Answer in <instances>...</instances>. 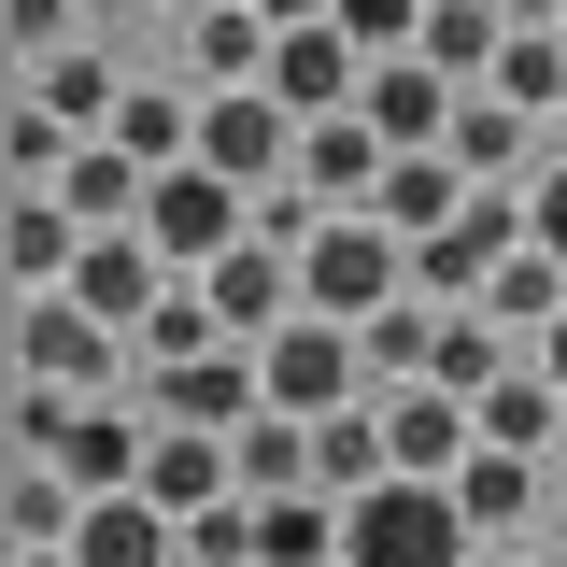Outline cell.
I'll return each mask as SVG.
<instances>
[{
  "label": "cell",
  "instance_id": "1",
  "mask_svg": "<svg viewBox=\"0 0 567 567\" xmlns=\"http://www.w3.org/2000/svg\"><path fill=\"white\" fill-rule=\"evenodd\" d=\"M383 298H412V241H398L383 213H327V227L298 241V312H327V327H369Z\"/></svg>",
  "mask_w": 567,
  "mask_h": 567
},
{
  "label": "cell",
  "instance_id": "2",
  "mask_svg": "<svg viewBox=\"0 0 567 567\" xmlns=\"http://www.w3.org/2000/svg\"><path fill=\"white\" fill-rule=\"evenodd\" d=\"M483 554V525L454 511V483H369L354 496V525H341V567H468Z\"/></svg>",
  "mask_w": 567,
  "mask_h": 567
},
{
  "label": "cell",
  "instance_id": "3",
  "mask_svg": "<svg viewBox=\"0 0 567 567\" xmlns=\"http://www.w3.org/2000/svg\"><path fill=\"white\" fill-rule=\"evenodd\" d=\"M114 354H128V327H100L71 284L14 298V383H71V398H100V383H114Z\"/></svg>",
  "mask_w": 567,
  "mask_h": 567
},
{
  "label": "cell",
  "instance_id": "4",
  "mask_svg": "<svg viewBox=\"0 0 567 567\" xmlns=\"http://www.w3.org/2000/svg\"><path fill=\"white\" fill-rule=\"evenodd\" d=\"M142 412L199 425V440H241V425L270 412V369H256V341H213V354H185V369H142Z\"/></svg>",
  "mask_w": 567,
  "mask_h": 567
},
{
  "label": "cell",
  "instance_id": "5",
  "mask_svg": "<svg viewBox=\"0 0 567 567\" xmlns=\"http://www.w3.org/2000/svg\"><path fill=\"white\" fill-rule=\"evenodd\" d=\"M256 369H270V412H298V425H327V412H354V398H369V354H354V327H327V312L270 327V341H256Z\"/></svg>",
  "mask_w": 567,
  "mask_h": 567
},
{
  "label": "cell",
  "instance_id": "6",
  "mask_svg": "<svg viewBox=\"0 0 567 567\" xmlns=\"http://www.w3.org/2000/svg\"><path fill=\"white\" fill-rule=\"evenodd\" d=\"M241 227H256V185H227V171H199V156L156 171V199H142V241H156L171 270H213Z\"/></svg>",
  "mask_w": 567,
  "mask_h": 567
},
{
  "label": "cell",
  "instance_id": "7",
  "mask_svg": "<svg viewBox=\"0 0 567 567\" xmlns=\"http://www.w3.org/2000/svg\"><path fill=\"white\" fill-rule=\"evenodd\" d=\"M199 171H227V185H284V171H298V114H284L270 85H213V100H199Z\"/></svg>",
  "mask_w": 567,
  "mask_h": 567
},
{
  "label": "cell",
  "instance_id": "8",
  "mask_svg": "<svg viewBox=\"0 0 567 567\" xmlns=\"http://www.w3.org/2000/svg\"><path fill=\"white\" fill-rule=\"evenodd\" d=\"M270 100L298 114V128H312V114H354V100H369V43H354L341 14L284 29V43H270Z\"/></svg>",
  "mask_w": 567,
  "mask_h": 567
},
{
  "label": "cell",
  "instance_id": "9",
  "mask_svg": "<svg viewBox=\"0 0 567 567\" xmlns=\"http://www.w3.org/2000/svg\"><path fill=\"white\" fill-rule=\"evenodd\" d=\"M383 454H398L412 483H454V468L483 454V412H468L454 383H383Z\"/></svg>",
  "mask_w": 567,
  "mask_h": 567
},
{
  "label": "cell",
  "instance_id": "10",
  "mask_svg": "<svg viewBox=\"0 0 567 567\" xmlns=\"http://www.w3.org/2000/svg\"><path fill=\"white\" fill-rule=\"evenodd\" d=\"M199 284H213V312H227V341H270V327H298V256H284V241H256V227H241V241H227Z\"/></svg>",
  "mask_w": 567,
  "mask_h": 567
},
{
  "label": "cell",
  "instance_id": "11",
  "mask_svg": "<svg viewBox=\"0 0 567 567\" xmlns=\"http://www.w3.org/2000/svg\"><path fill=\"white\" fill-rule=\"evenodd\" d=\"M383 171H398V142L369 128V114H312V128H298V185H312L327 213H369Z\"/></svg>",
  "mask_w": 567,
  "mask_h": 567
},
{
  "label": "cell",
  "instance_id": "12",
  "mask_svg": "<svg viewBox=\"0 0 567 567\" xmlns=\"http://www.w3.org/2000/svg\"><path fill=\"white\" fill-rule=\"evenodd\" d=\"M71 298H85L100 327H128V341H142V312L171 298V256H156L142 227H100V241H85V270H71Z\"/></svg>",
  "mask_w": 567,
  "mask_h": 567
},
{
  "label": "cell",
  "instance_id": "13",
  "mask_svg": "<svg viewBox=\"0 0 567 567\" xmlns=\"http://www.w3.org/2000/svg\"><path fill=\"white\" fill-rule=\"evenodd\" d=\"M454 100H468V85H454L440 58H369V100H354V114L398 142V156H425V142L454 128Z\"/></svg>",
  "mask_w": 567,
  "mask_h": 567
},
{
  "label": "cell",
  "instance_id": "14",
  "mask_svg": "<svg viewBox=\"0 0 567 567\" xmlns=\"http://www.w3.org/2000/svg\"><path fill=\"white\" fill-rule=\"evenodd\" d=\"M483 199V185H468V171H454V142H425V156H398V171H383V227H398V241H440V227H454V213Z\"/></svg>",
  "mask_w": 567,
  "mask_h": 567
},
{
  "label": "cell",
  "instance_id": "15",
  "mask_svg": "<svg viewBox=\"0 0 567 567\" xmlns=\"http://www.w3.org/2000/svg\"><path fill=\"white\" fill-rule=\"evenodd\" d=\"M142 496H156V511H213V496H241V454H227V440H199V425H156Z\"/></svg>",
  "mask_w": 567,
  "mask_h": 567
},
{
  "label": "cell",
  "instance_id": "16",
  "mask_svg": "<svg viewBox=\"0 0 567 567\" xmlns=\"http://www.w3.org/2000/svg\"><path fill=\"white\" fill-rule=\"evenodd\" d=\"M100 142H128L142 171H185V156H199V100L156 85V71H128V100H114V128H100Z\"/></svg>",
  "mask_w": 567,
  "mask_h": 567
},
{
  "label": "cell",
  "instance_id": "17",
  "mask_svg": "<svg viewBox=\"0 0 567 567\" xmlns=\"http://www.w3.org/2000/svg\"><path fill=\"white\" fill-rule=\"evenodd\" d=\"M440 142H454V171H468V185H511V171H525V142H539V114H525V100H496V85H468Z\"/></svg>",
  "mask_w": 567,
  "mask_h": 567
},
{
  "label": "cell",
  "instance_id": "18",
  "mask_svg": "<svg viewBox=\"0 0 567 567\" xmlns=\"http://www.w3.org/2000/svg\"><path fill=\"white\" fill-rule=\"evenodd\" d=\"M341 496L327 483H298V496H256V567H341Z\"/></svg>",
  "mask_w": 567,
  "mask_h": 567
},
{
  "label": "cell",
  "instance_id": "19",
  "mask_svg": "<svg viewBox=\"0 0 567 567\" xmlns=\"http://www.w3.org/2000/svg\"><path fill=\"white\" fill-rule=\"evenodd\" d=\"M270 14L256 0H213V14H185V58H199V85H270Z\"/></svg>",
  "mask_w": 567,
  "mask_h": 567
},
{
  "label": "cell",
  "instance_id": "20",
  "mask_svg": "<svg viewBox=\"0 0 567 567\" xmlns=\"http://www.w3.org/2000/svg\"><path fill=\"white\" fill-rule=\"evenodd\" d=\"M312 483L341 496V511H354L369 483H398V454H383V398H354V412H327V425H312Z\"/></svg>",
  "mask_w": 567,
  "mask_h": 567
},
{
  "label": "cell",
  "instance_id": "21",
  "mask_svg": "<svg viewBox=\"0 0 567 567\" xmlns=\"http://www.w3.org/2000/svg\"><path fill=\"white\" fill-rule=\"evenodd\" d=\"M29 100H43V114H71V128L100 142V128H114V100H128V71L85 58V43H58V58H29Z\"/></svg>",
  "mask_w": 567,
  "mask_h": 567
},
{
  "label": "cell",
  "instance_id": "22",
  "mask_svg": "<svg viewBox=\"0 0 567 567\" xmlns=\"http://www.w3.org/2000/svg\"><path fill=\"white\" fill-rule=\"evenodd\" d=\"M58 199L85 213V227H142V199H156V171H142L128 142H85V156L58 171Z\"/></svg>",
  "mask_w": 567,
  "mask_h": 567
},
{
  "label": "cell",
  "instance_id": "23",
  "mask_svg": "<svg viewBox=\"0 0 567 567\" xmlns=\"http://www.w3.org/2000/svg\"><path fill=\"white\" fill-rule=\"evenodd\" d=\"M354 354H369V398H383V383H425V369H440V298H383V312L354 327Z\"/></svg>",
  "mask_w": 567,
  "mask_h": 567
},
{
  "label": "cell",
  "instance_id": "24",
  "mask_svg": "<svg viewBox=\"0 0 567 567\" xmlns=\"http://www.w3.org/2000/svg\"><path fill=\"white\" fill-rule=\"evenodd\" d=\"M412 58H440L454 85H496V58H511V14H496V0H440Z\"/></svg>",
  "mask_w": 567,
  "mask_h": 567
},
{
  "label": "cell",
  "instance_id": "25",
  "mask_svg": "<svg viewBox=\"0 0 567 567\" xmlns=\"http://www.w3.org/2000/svg\"><path fill=\"white\" fill-rule=\"evenodd\" d=\"M213 341H227V312H213V284L199 270H171V298H156V312H142V369H185V354H213Z\"/></svg>",
  "mask_w": 567,
  "mask_h": 567
},
{
  "label": "cell",
  "instance_id": "26",
  "mask_svg": "<svg viewBox=\"0 0 567 567\" xmlns=\"http://www.w3.org/2000/svg\"><path fill=\"white\" fill-rule=\"evenodd\" d=\"M483 312H496V327H554V312H567V256H554V241H525V256H496Z\"/></svg>",
  "mask_w": 567,
  "mask_h": 567
},
{
  "label": "cell",
  "instance_id": "27",
  "mask_svg": "<svg viewBox=\"0 0 567 567\" xmlns=\"http://www.w3.org/2000/svg\"><path fill=\"white\" fill-rule=\"evenodd\" d=\"M227 454H241V496H298V483H312V425H298V412H256Z\"/></svg>",
  "mask_w": 567,
  "mask_h": 567
},
{
  "label": "cell",
  "instance_id": "28",
  "mask_svg": "<svg viewBox=\"0 0 567 567\" xmlns=\"http://www.w3.org/2000/svg\"><path fill=\"white\" fill-rule=\"evenodd\" d=\"M525 496H539V454H496V440H483V454L454 468V511H468L483 539H496V525H525Z\"/></svg>",
  "mask_w": 567,
  "mask_h": 567
},
{
  "label": "cell",
  "instance_id": "29",
  "mask_svg": "<svg viewBox=\"0 0 567 567\" xmlns=\"http://www.w3.org/2000/svg\"><path fill=\"white\" fill-rule=\"evenodd\" d=\"M85 511H100V496L71 483L58 454H14V539H71V525H85Z\"/></svg>",
  "mask_w": 567,
  "mask_h": 567
},
{
  "label": "cell",
  "instance_id": "30",
  "mask_svg": "<svg viewBox=\"0 0 567 567\" xmlns=\"http://www.w3.org/2000/svg\"><path fill=\"white\" fill-rule=\"evenodd\" d=\"M496 100H525V114H567V29H511V58H496Z\"/></svg>",
  "mask_w": 567,
  "mask_h": 567
},
{
  "label": "cell",
  "instance_id": "31",
  "mask_svg": "<svg viewBox=\"0 0 567 567\" xmlns=\"http://www.w3.org/2000/svg\"><path fill=\"white\" fill-rule=\"evenodd\" d=\"M496 369H511V354H496V312H483V298H468V312H440V369H425V383H454V398H483Z\"/></svg>",
  "mask_w": 567,
  "mask_h": 567
},
{
  "label": "cell",
  "instance_id": "32",
  "mask_svg": "<svg viewBox=\"0 0 567 567\" xmlns=\"http://www.w3.org/2000/svg\"><path fill=\"white\" fill-rule=\"evenodd\" d=\"M0 156H14V185H58L71 156H85V128H71V114H43V100H14V128H0Z\"/></svg>",
  "mask_w": 567,
  "mask_h": 567
},
{
  "label": "cell",
  "instance_id": "33",
  "mask_svg": "<svg viewBox=\"0 0 567 567\" xmlns=\"http://www.w3.org/2000/svg\"><path fill=\"white\" fill-rule=\"evenodd\" d=\"M185 567H256V496H213V511H185Z\"/></svg>",
  "mask_w": 567,
  "mask_h": 567
},
{
  "label": "cell",
  "instance_id": "34",
  "mask_svg": "<svg viewBox=\"0 0 567 567\" xmlns=\"http://www.w3.org/2000/svg\"><path fill=\"white\" fill-rule=\"evenodd\" d=\"M425 14H440V0H341V29L369 43V58H412V43H425Z\"/></svg>",
  "mask_w": 567,
  "mask_h": 567
},
{
  "label": "cell",
  "instance_id": "35",
  "mask_svg": "<svg viewBox=\"0 0 567 567\" xmlns=\"http://www.w3.org/2000/svg\"><path fill=\"white\" fill-rule=\"evenodd\" d=\"M0 29H14V58H58V43H71V0H0Z\"/></svg>",
  "mask_w": 567,
  "mask_h": 567
},
{
  "label": "cell",
  "instance_id": "36",
  "mask_svg": "<svg viewBox=\"0 0 567 567\" xmlns=\"http://www.w3.org/2000/svg\"><path fill=\"white\" fill-rule=\"evenodd\" d=\"M525 213H539V241L567 256V171H539V185H525Z\"/></svg>",
  "mask_w": 567,
  "mask_h": 567
},
{
  "label": "cell",
  "instance_id": "37",
  "mask_svg": "<svg viewBox=\"0 0 567 567\" xmlns=\"http://www.w3.org/2000/svg\"><path fill=\"white\" fill-rule=\"evenodd\" d=\"M496 14H511V29H567V0H496Z\"/></svg>",
  "mask_w": 567,
  "mask_h": 567
},
{
  "label": "cell",
  "instance_id": "38",
  "mask_svg": "<svg viewBox=\"0 0 567 567\" xmlns=\"http://www.w3.org/2000/svg\"><path fill=\"white\" fill-rule=\"evenodd\" d=\"M256 14H270V29H312V14H341V0H256Z\"/></svg>",
  "mask_w": 567,
  "mask_h": 567
},
{
  "label": "cell",
  "instance_id": "39",
  "mask_svg": "<svg viewBox=\"0 0 567 567\" xmlns=\"http://www.w3.org/2000/svg\"><path fill=\"white\" fill-rule=\"evenodd\" d=\"M14 567H71V539H14Z\"/></svg>",
  "mask_w": 567,
  "mask_h": 567
},
{
  "label": "cell",
  "instance_id": "40",
  "mask_svg": "<svg viewBox=\"0 0 567 567\" xmlns=\"http://www.w3.org/2000/svg\"><path fill=\"white\" fill-rule=\"evenodd\" d=\"M539 369H554V383H567V312H554V327H539Z\"/></svg>",
  "mask_w": 567,
  "mask_h": 567
},
{
  "label": "cell",
  "instance_id": "41",
  "mask_svg": "<svg viewBox=\"0 0 567 567\" xmlns=\"http://www.w3.org/2000/svg\"><path fill=\"white\" fill-rule=\"evenodd\" d=\"M171 14H213V0H171Z\"/></svg>",
  "mask_w": 567,
  "mask_h": 567
},
{
  "label": "cell",
  "instance_id": "42",
  "mask_svg": "<svg viewBox=\"0 0 567 567\" xmlns=\"http://www.w3.org/2000/svg\"><path fill=\"white\" fill-rule=\"evenodd\" d=\"M468 567H496V554H468Z\"/></svg>",
  "mask_w": 567,
  "mask_h": 567
},
{
  "label": "cell",
  "instance_id": "43",
  "mask_svg": "<svg viewBox=\"0 0 567 567\" xmlns=\"http://www.w3.org/2000/svg\"><path fill=\"white\" fill-rule=\"evenodd\" d=\"M554 454H567V440H554Z\"/></svg>",
  "mask_w": 567,
  "mask_h": 567
},
{
  "label": "cell",
  "instance_id": "44",
  "mask_svg": "<svg viewBox=\"0 0 567 567\" xmlns=\"http://www.w3.org/2000/svg\"><path fill=\"white\" fill-rule=\"evenodd\" d=\"M554 128H567V114H554Z\"/></svg>",
  "mask_w": 567,
  "mask_h": 567
}]
</instances>
